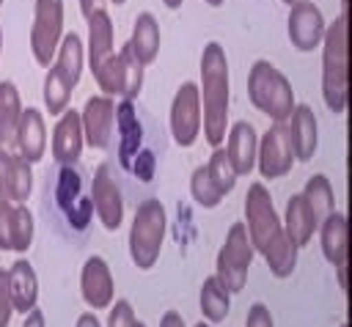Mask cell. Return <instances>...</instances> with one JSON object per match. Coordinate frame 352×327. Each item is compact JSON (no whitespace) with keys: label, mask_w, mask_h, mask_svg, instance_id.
<instances>
[{"label":"cell","mask_w":352,"mask_h":327,"mask_svg":"<svg viewBox=\"0 0 352 327\" xmlns=\"http://www.w3.org/2000/svg\"><path fill=\"white\" fill-rule=\"evenodd\" d=\"M201 132L212 148L223 146L228 132V102H231V80H228V55L223 44L209 41L201 52Z\"/></svg>","instance_id":"6da1fadb"},{"label":"cell","mask_w":352,"mask_h":327,"mask_svg":"<svg viewBox=\"0 0 352 327\" xmlns=\"http://www.w3.org/2000/svg\"><path fill=\"white\" fill-rule=\"evenodd\" d=\"M322 99L330 113L341 115L349 99V25L346 5L322 36Z\"/></svg>","instance_id":"7a4b0ae2"},{"label":"cell","mask_w":352,"mask_h":327,"mask_svg":"<svg viewBox=\"0 0 352 327\" xmlns=\"http://www.w3.org/2000/svg\"><path fill=\"white\" fill-rule=\"evenodd\" d=\"M248 99L272 124H286L294 110V88L289 77L270 60H256L248 71Z\"/></svg>","instance_id":"3957f363"},{"label":"cell","mask_w":352,"mask_h":327,"mask_svg":"<svg viewBox=\"0 0 352 327\" xmlns=\"http://www.w3.org/2000/svg\"><path fill=\"white\" fill-rule=\"evenodd\" d=\"M168 231V212L160 198H146L138 203L129 225V258L138 269H151L162 253Z\"/></svg>","instance_id":"277c9868"},{"label":"cell","mask_w":352,"mask_h":327,"mask_svg":"<svg viewBox=\"0 0 352 327\" xmlns=\"http://www.w3.org/2000/svg\"><path fill=\"white\" fill-rule=\"evenodd\" d=\"M245 231H248L250 245H253V250L258 256H264L270 247H275L286 236L283 223H280V217L275 212L272 195L261 181H253L248 187V195H245Z\"/></svg>","instance_id":"5b68a950"},{"label":"cell","mask_w":352,"mask_h":327,"mask_svg":"<svg viewBox=\"0 0 352 327\" xmlns=\"http://www.w3.org/2000/svg\"><path fill=\"white\" fill-rule=\"evenodd\" d=\"M253 256H256V250L250 245L245 223H234L226 234L223 247L217 250V258H214V278L228 289V294H236L248 286V272H250Z\"/></svg>","instance_id":"8992f818"},{"label":"cell","mask_w":352,"mask_h":327,"mask_svg":"<svg viewBox=\"0 0 352 327\" xmlns=\"http://www.w3.org/2000/svg\"><path fill=\"white\" fill-rule=\"evenodd\" d=\"M143 69L146 66L135 58L129 41H126L118 52L107 55L91 74H94V80H96V85L102 88L104 96L135 99L140 93V88H143Z\"/></svg>","instance_id":"52a82bcc"},{"label":"cell","mask_w":352,"mask_h":327,"mask_svg":"<svg viewBox=\"0 0 352 327\" xmlns=\"http://www.w3.org/2000/svg\"><path fill=\"white\" fill-rule=\"evenodd\" d=\"M63 36V0H36L30 25V52L38 66H50Z\"/></svg>","instance_id":"ba28073f"},{"label":"cell","mask_w":352,"mask_h":327,"mask_svg":"<svg viewBox=\"0 0 352 327\" xmlns=\"http://www.w3.org/2000/svg\"><path fill=\"white\" fill-rule=\"evenodd\" d=\"M168 121H170V135H173L176 146L190 148L198 140V135H201V99H198V85L192 80H187L176 88Z\"/></svg>","instance_id":"9c48e42d"},{"label":"cell","mask_w":352,"mask_h":327,"mask_svg":"<svg viewBox=\"0 0 352 327\" xmlns=\"http://www.w3.org/2000/svg\"><path fill=\"white\" fill-rule=\"evenodd\" d=\"M324 27L327 22L322 16V8L314 0H297L289 5L286 33H289V44L297 52H314L322 44Z\"/></svg>","instance_id":"30bf717a"},{"label":"cell","mask_w":352,"mask_h":327,"mask_svg":"<svg viewBox=\"0 0 352 327\" xmlns=\"http://www.w3.org/2000/svg\"><path fill=\"white\" fill-rule=\"evenodd\" d=\"M256 168H258V173L267 181L280 179V176H286L294 168V154H292V146H289V129H286V124H272L258 137Z\"/></svg>","instance_id":"8fae6325"},{"label":"cell","mask_w":352,"mask_h":327,"mask_svg":"<svg viewBox=\"0 0 352 327\" xmlns=\"http://www.w3.org/2000/svg\"><path fill=\"white\" fill-rule=\"evenodd\" d=\"M91 203L107 231H116L124 223V198H121L118 181L113 179L110 162H102L91 179Z\"/></svg>","instance_id":"7c38bea8"},{"label":"cell","mask_w":352,"mask_h":327,"mask_svg":"<svg viewBox=\"0 0 352 327\" xmlns=\"http://www.w3.org/2000/svg\"><path fill=\"white\" fill-rule=\"evenodd\" d=\"M113 124H116V104L113 96H88L80 110L82 140L91 148H110L113 143Z\"/></svg>","instance_id":"4fadbf2b"},{"label":"cell","mask_w":352,"mask_h":327,"mask_svg":"<svg viewBox=\"0 0 352 327\" xmlns=\"http://www.w3.org/2000/svg\"><path fill=\"white\" fill-rule=\"evenodd\" d=\"M80 294H82V300L91 311L110 308L113 294H116V283H113L110 264L102 256H88L85 258V264L80 269Z\"/></svg>","instance_id":"5bb4252c"},{"label":"cell","mask_w":352,"mask_h":327,"mask_svg":"<svg viewBox=\"0 0 352 327\" xmlns=\"http://www.w3.org/2000/svg\"><path fill=\"white\" fill-rule=\"evenodd\" d=\"M286 129H289V146L294 159L311 162L319 146V121L311 104H294L292 115L286 118Z\"/></svg>","instance_id":"9a60e30c"},{"label":"cell","mask_w":352,"mask_h":327,"mask_svg":"<svg viewBox=\"0 0 352 327\" xmlns=\"http://www.w3.org/2000/svg\"><path fill=\"white\" fill-rule=\"evenodd\" d=\"M82 126H80V110L66 107L58 115V124L52 129V157L58 165L69 168L82 154Z\"/></svg>","instance_id":"2e32d148"},{"label":"cell","mask_w":352,"mask_h":327,"mask_svg":"<svg viewBox=\"0 0 352 327\" xmlns=\"http://www.w3.org/2000/svg\"><path fill=\"white\" fill-rule=\"evenodd\" d=\"M256 148H258V135L250 121H236L226 132V157L234 165L236 176H248L256 168Z\"/></svg>","instance_id":"e0dca14e"},{"label":"cell","mask_w":352,"mask_h":327,"mask_svg":"<svg viewBox=\"0 0 352 327\" xmlns=\"http://www.w3.org/2000/svg\"><path fill=\"white\" fill-rule=\"evenodd\" d=\"M19 157H25L30 165L38 162L47 151V126H44V115L36 107H22L19 115V126H16V146Z\"/></svg>","instance_id":"ac0fdd59"},{"label":"cell","mask_w":352,"mask_h":327,"mask_svg":"<svg viewBox=\"0 0 352 327\" xmlns=\"http://www.w3.org/2000/svg\"><path fill=\"white\" fill-rule=\"evenodd\" d=\"M316 234H319V247H322V256L327 258V264H333V267L346 264V253H349V245H346L349 242L346 214L330 212L324 220H319Z\"/></svg>","instance_id":"d6986e66"},{"label":"cell","mask_w":352,"mask_h":327,"mask_svg":"<svg viewBox=\"0 0 352 327\" xmlns=\"http://www.w3.org/2000/svg\"><path fill=\"white\" fill-rule=\"evenodd\" d=\"M8 291H11V305L14 311H19L22 316L36 308V300H38V278H36V269L28 258H16L8 269Z\"/></svg>","instance_id":"ffe728a7"},{"label":"cell","mask_w":352,"mask_h":327,"mask_svg":"<svg viewBox=\"0 0 352 327\" xmlns=\"http://www.w3.org/2000/svg\"><path fill=\"white\" fill-rule=\"evenodd\" d=\"M88 60H91V71L107 58L113 55V36H116V27H113V19L107 14V8L96 5L88 16Z\"/></svg>","instance_id":"44dd1931"},{"label":"cell","mask_w":352,"mask_h":327,"mask_svg":"<svg viewBox=\"0 0 352 327\" xmlns=\"http://www.w3.org/2000/svg\"><path fill=\"white\" fill-rule=\"evenodd\" d=\"M160 22L151 11H140L135 16V25H132V36H129V47L135 52V58L148 66L157 55H160Z\"/></svg>","instance_id":"7402d4cb"},{"label":"cell","mask_w":352,"mask_h":327,"mask_svg":"<svg viewBox=\"0 0 352 327\" xmlns=\"http://www.w3.org/2000/svg\"><path fill=\"white\" fill-rule=\"evenodd\" d=\"M280 223H283V231L292 236V242H294L297 247H305V245L314 239L316 225H319L316 217H314V212H311V206L305 203L302 192H297V195L289 198V203H286V217H283Z\"/></svg>","instance_id":"603a6c76"},{"label":"cell","mask_w":352,"mask_h":327,"mask_svg":"<svg viewBox=\"0 0 352 327\" xmlns=\"http://www.w3.org/2000/svg\"><path fill=\"white\" fill-rule=\"evenodd\" d=\"M22 115V99L11 80L0 82V148L14 151L16 146V126Z\"/></svg>","instance_id":"cb8c5ba5"},{"label":"cell","mask_w":352,"mask_h":327,"mask_svg":"<svg viewBox=\"0 0 352 327\" xmlns=\"http://www.w3.org/2000/svg\"><path fill=\"white\" fill-rule=\"evenodd\" d=\"M52 60L77 85L80 82V74H82V63H85V44H82V38L74 30L63 33L60 41H58V49H55V58Z\"/></svg>","instance_id":"d4e9b609"},{"label":"cell","mask_w":352,"mask_h":327,"mask_svg":"<svg viewBox=\"0 0 352 327\" xmlns=\"http://www.w3.org/2000/svg\"><path fill=\"white\" fill-rule=\"evenodd\" d=\"M198 302H201V313H204V319L209 324L223 322L228 316V311H231V294H228V289L214 275H209L204 280L201 294H198Z\"/></svg>","instance_id":"484cf974"},{"label":"cell","mask_w":352,"mask_h":327,"mask_svg":"<svg viewBox=\"0 0 352 327\" xmlns=\"http://www.w3.org/2000/svg\"><path fill=\"white\" fill-rule=\"evenodd\" d=\"M72 93H74V82L55 63H50L47 77H44V104H47V113L50 115H60L69 107Z\"/></svg>","instance_id":"4316f807"},{"label":"cell","mask_w":352,"mask_h":327,"mask_svg":"<svg viewBox=\"0 0 352 327\" xmlns=\"http://www.w3.org/2000/svg\"><path fill=\"white\" fill-rule=\"evenodd\" d=\"M302 198H305V203L311 206L316 223L324 220L330 212H336V192H333V184H330V179H327L324 173H314V176L305 181Z\"/></svg>","instance_id":"83f0119b"},{"label":"cell","mask_w":352,"mask_h":327,"mask_svg":"<svg viewBox=\"0 0 352 327\" xmlns=\"http://www.w3.org/2000/svg\"><path fill=\"white\" fill-rule=\"evenodd\" d=\"M33 192V165L11 151L8 159V201L11 203H25Z\"/></svg>","instance_id":"f1b7e54d"},{"label":"cell","mask_w":352,"mask_h":327,"mask_svg":"<svg viewBox=\"0 0 352 327\" xmlns=\"http://www.w3.org/2000/svg\"><path fill=\"white\" fill-rule=\"evenodd\" d=\"M33 234H36L33 212L28 209V203H14V217H11V253H28V247L33 245Z\"/></svg>","instance_id":"f546056e"},{"label":"cell","mask_w":352,"mask_h":327,"mask_svg":"<svg viewBox=\"0 0 352 327\" xmlns=\"http://www.w3.org/2000/svg\"><path fill=\"white\" fill-rule=\"evenodd\" d=\"M206 173H209V179L214 181V187H217L223 195H228V192L236 187V179H239L236 170H234V165L228 162L223 146L212 148V157H209V162H206Z\"/></svg>","instance_id":"4dcf8cb0"},{"label":"cell","mask_w":352,"mask_h":327,"mask_svg":"<svg viewBox=\"0 0 352 327\" xmlns=\"http://www.w3.org/2000/svg\"><path fill=\"white\" fill-rule=\"evenodd\" d=\"M190 195H192V201L201 206V209H214L226 195L214 187V181L209 179V173H206V165H198L195 170H192V176H190Z\"/></svg>","instance_id":"1f68e13d"},{"label":"cell","mask_w":352,"mask_h":327,"mask_svg":"<svg viewBox=\"0 0 352 327\" xmlns=\"http://www.w3.org/2000/svg\"><path fill=\"white\" fill-rule=\"evenodd\" d=\"M110 316H107V327H132L135 324V308L129 305V300H116L110 302Z\"/></svg>","instance_id":"d6a6232c"},{"label":"cell","mask_w":352,"mask_h":327,"mask_svg":"<svg viewBox=\"0 0 352 327\" xmlns=\"http://www.w3.org/2000/svg\"><path fill=\"white\" fill-rule=\"evenodd\" d=\"M11 217H14V203L0 201V250L11 253Z\"/></svg>","instance_id":"836d02e7"},{"label":"cell","mask_w":352,"mask_h":327,"mask_svg":"<svg viewBox=\"0 0 352 327\" xmlns=\"http://www.w3.org/2000/svg\"><path fill=\"white\" fill-rule=\"evenodd\" d=\"M11 313H14V305H11V291H8V272L0 267V327H8Z\"/></svg>","instance_id":"e575fe53"},{"label":"cell","mask_w":352,"mask_h":327,"mask_svg":"<svg viewBox=\"0 0 352 327\" xmlns=\"http://www.w3.org/2000/svg\"><path fill=\"white\" fill-rule=\"evenodd\" d=\"M245 327H275L272 322V313L264 302H253L248 308V319H245Z\"/></svg>","instance_id":"d590c367"},{"label":"cell","mask_w":352,"mask_h":327,"mask_svg":"<svg viewBox=\"0 0 352 327\" xmlns=\"http://www.w3.org/2000/svg\"><path fill=\"white\" fill-rule=\"evenodd\" d=\"M8 159L11 151L0 148V201H8Z\"/></svg>","instance_id":"8d00e7d4"},{"label":"cell","mask_w":352,"mask_h":327,"mask_svg":"<svg viewBox=\"0 0 352 327\" xmlns=\"http://www.w3.org/2000/svg\"><path fill=\"white\" fill-rule=\"evenodd\" d=\"M22 327H47V319H44L41 308H30V311L25 313V322H22Z\"/></svg>","instance_id":"74e56055"},{"label":"cell","mask_w":352,"mask_h":327,"mask_svg":"<svg viewBox=\"0 0 352 327\" xmlns=\"http://www.w3.org/2000/svg\"><path fill=\"white\" fill-rule=\"evenodd\" d=\"M160 327H187V324H184V316L179 311H165L160 319Z\"/></svg>","instance_id":"f35d334b"},{"label":"cell","mask_w":352,"mask_h":327,"mask_svg":"<svg viewBox=\"0 0 352 327\" xmlns=\"http://www.w3.org/2000/svg\"><path fill=\"white\" fill-rule=\"evenodd\" d=\"M74 327H102V324H99V319H96L94 311H85V313H80V319H77Z\"/></svg>","instance_id":"ab89813d"},{"label":"cell","mask_w":352,"mask_h":327,"mask_svg":"<svg viewBox=\"0 0 352 327\" xmlns=\"http://www.w3.org/2000/svg\"><path fill=\"white\" fill-rule=\"evenodd\" d=\"M99 3H102V0H80V14H82V16H88Z\"/></svg>","instance_id":"60d3db41"},{"label":"cell","mask_w":352,"mask_h":327,"mask_svg":"<svg viewBox=\"0 0 352 327\" xmlns=\"http://www.w3.org/2000/svg\"><path fill=\"white\" fill-rule=\"evenodd\" d=\"M336 269V275H338V286H341V291L346 289V264H338V267H333Z\"/></svg>","instance_id":"b9f144b4"},{"label":"cell","mask_w":352,"mask_h":327,"mask_svg":"<svg viewBox=\"0 0 352 327\" xmlns=\"http://www.w3.org/2000/svg\"><path fill=\"white\" fill-rule=\"evenodd\" d=\"M162 3H165V8L176 11V8H182V3H184V0H162Z\"/></svg>","instance_id":"7bdbcfd3"},{"label":"cell","mask_w":352,"mask_h":327,"mask_svg":"<svg viewBox=\"0 0 352 327\" xmlns=\"http://www.w3.org/2000/svg\"><path fill=\"white\" fill-rule=\"evenodd\" d=\"M204 3H206V5H212V8H220L226 0H204Z\"/></svg>","instance_id":"ee69618b"},{"label":"cell","mask_w":352,"mask_h":327,"mask_svg":"<svg viewBox=\"0 0 352 327\" xmlns=\"http://www.w3.org/2000/svg\"><path fill=\"white\" fill-rule=\"evenodd\" d=\"M102 3H113V5H121V3H126V0H102Z\"/></svg>","instance_id":"f6af8a7d"},{"label":"cell","mask_w":352,"mask_h":327,"mask_svg":"<svg viewBox=\"0 0 352 327\" xmlns=\"http://www.w3.org/2000/svg\"><path fill=\"white\" fill-rule=\"evenodd\" d=\"M0 55H3V25H0Z\"/></svg>","instance_id":"bcb514c9"},{"label":"cell","mask_w":352,"mask_h":327,"mask_svg":"<svg viewBox=\"0 0 352 327\" xmlns=\"http://www.w3.org/2000/svg\"><path fill=\"white\" fill-rule=\"evenodd\" d=\"M195 327H212V324H209V322H198Z\"/></svg>","instance_id":"7dc6e473"},{"label":"cell","mask_w":352,"mask_h":327,"mask_svg":"<svg viewBox=\"0 0 352 327\" xmlns=\"http://www.w3.org/2000/svg\"><path fill=\"white\" fill-rule=\"evenodd\" d=\"M132 327H146V324H143V322H138V319H135V324H132Z\"/></svg>","instance_id":"c3c4849f"},{"label":"cell","mask_w":352,"mask_h":327,"mask_svg":"<svg viewBox=\"0 0 352 327\" xmlns=\"http://www.w3.org/2000/svg\"><path fill=\"white\" fill-rule=\"evenodd\" d=\"M283 3H286V5H292V3H297V0H283Z\"/></svg>","instance_id":"681fc988"},{"label":"cell","mask_w":352,"mask_h":327,"mask_svg":"<svg viewBox=\"0 0 352 327\" xmlns=\"http://www.w3.org/2000/svg\"><path fill=\"white\" fill-rule=\"evenodd\" d=\"M341 3H344V5H346V0H341Z\"/></svg>","instance_id":"f907efd6"},{"label":"cell","mask_w":352,"mask_h":327,"mask_svg":"<svg viewBox=\"0 0 352 327\" xmlns=\"http://www.w3.org/2000/svg\"><path fill=\"white\" fill-rule=\"evenodd\" d=\"M341 327H349V324H341Z\"/></svg>","instance_id":"816d5d0a"},{"label":"cell","mask_w":352,"mask_h":327,"mask_svg":"<svg viewBox=\"0 0 352 327\" xmlns=\"http://www.w3.org/2000/svg\"><path fill=\"white\" fill-rule=\"evenodd\" d=\"M0 5H3V0H0Z\"/></svg>","instance_id":"f5cc1de1"}]
</instances>
